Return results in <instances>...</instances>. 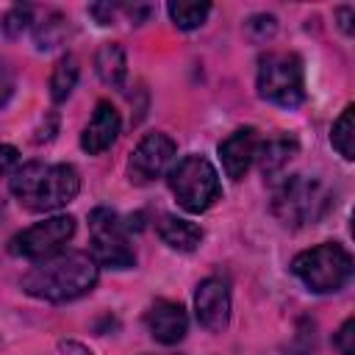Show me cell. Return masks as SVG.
<instances>
[{"label": "cell", "mask_w": 355, "mask_h": 355, "mask_svg": "<svg viewBox=\"0 0 355 355\" xmlns=\"http://www.w3.org/2000/svg\"><path fill=\"white\" fill-rule=\"evenodd\" d=\"M155 230H158L161 241L178 252H194L202 241V227L189 219H180L175 214H161L155 219Z\"/></svg>", "instance_id": "14"}, {"label": "cell", "mask_w": 355, "mask_h": 355, "mask_svg": "<svg viewBox=\"0 0 355 355\" xmlns=\"http://www.w3.org/2000/svg\"><path fill=\"white\" fill-rule=\"evenodd\" d=\"M75 236V216L69 214H58L50 219H42L25 230H19L17 236H11L8 241V252L28 258V261H42L47 255H55L64 250V244Z\"/></svg>", "instance_id": "8"}, {"label": "cell", "mask_w": 355, "mask_h": 355, "mask_svg": "<svg viewBox=\"0 0 355 355\" xmlns=\"http://www.w3.org/2000/svg\"><path fill=\"white\" fill-rule=\"evenodd\" d=\"M172 158H175V141H172L166 133H161V130L147 133V136L136 144V150L130 153L128 178H130L133 183H139V186L153 183L155 178H161V175L169 169Z\"/></svg>", "instance_id": "9"}, {"label": "cell", "mask_w": 355, "mask_h": 355, "mask_svg": "<svg viewBox=\"0 0 355 355\" xmlns=\"http://www.w3.org/2000/svg\"><path fill=\"white\" fill-rule=\"evenodd\" d=\"M330 208V194L322 180L291 175L272 194V214L288 227H305L319 222Z\"/></svg>", "instance_id": "5"}, {"label": "cell", "mask_w": 355, "mask_h": 355, "mask_svg": "<svg viewBox=\"0 0 355 355\" xmlns=\"http://www.w3.org/2000/svg\"><path fill=\"white\" fill-rule=\"evenodd\" d=\"M255 86L261 100L280 108H297L305 100V72L300 55L283 50H272L261 55Z\"/></svg>", "instance_id": "6"}, {"label": "cell", "mask_w": 355, "mask_h": 355, "mask_svg": "<svg viewBox=\"0 0 355 355\" xmlns=\"http://www.w3.org/2000/svg\"><path fill=\"white\" fill-rule=\"evenodd\" d=\"M166 183L178 205L189 214H202L222 197L219 175L202 155H183L175 166H169Z\"/></svg>", "instance_id": "4"}, {"label": "cell", "mask_w": 355, "mask_h": 355, "mask_svg": "<svg viewBox=\"0 0 355 355\" xmlns=\"http://www.w3.org/2000/svg\"><path fill=\"white\" fill-rule=\"evenodd\" d=\"M130 225L111 208H94L89 214V236H92V258L97 266L108 269H130L136 266V252L130 247Z\"/></svg>", "instance_id": "7"}, {"label": "cell", "mask_w": 355, "mask_h": 355, "mask_svg": "<svg viewBox=\"0 0 355 355\" xmlns=\"http://www.w3.org/2000/svg\"><path fill=\"white\" fill-rule=\"evenodd\" d=\"M294 277L313 294H333L341 291L352 277V255L336 244L324 241L311 250H302L291 261Z\"/></svg>", "instance_id": "3"}, {"label": "cell", "mask_w": 355, "mask_h": 355, "mask_svg": "<svg viewBox=\"0 0 355 355\" xmlns=\"http://www.w3.org/2000/svg\"><path fill=\"white\" fill-rule=\"evenodd\" d=\"M172 22L180 28V31H194L200 28L208 14H211V6L208 3H189V0H178V3H169L166 6Z\"/></svg>", "instance_id": "19"}, {"label": "cell", "mask_w": 355, "mask_h": 355, "mask_svg": "<svg viewBox=\"0 0 355 355\" xmlns=\"http://www.w3.org/2000/svg\"><path fill=\"white\" fill-rule=\"evenodd\" d=\"M100 266L89 252L80 250H61L42 261L22 275V291L44 300V302H72L89 294L97 286Z\"/></svg>", "instance_id": "1"}, {"label": "cell", "mask_w": 355, "mask_h": 355, "mask_svg": "<svg viewBox=\"0 0 355 355\" xmlns=\"http://www.w3.org/2000/svg\"><path fill=\"white\" fill-rule=\"evenodd\" d=\"M94 69H97V78L105 86L122 89L125 86V78H128V58H125L122 44H116V42L103 44L97 50V55H94Z\"/></svg>", "instance_id": "16"}, {"label": "cell", "mask_w": 355, "mask_h": 355, "mask_svg": "<svg viewBox=\"0 0 355 355\" xmlns=\"http://www.w3.org/2000/svg\"><path fill=\"white\" fill-rule=\"evenodd\" d=\"M336 17L341 19V22H338L341 31H344V33H352V8H349V6H341V8H336Z\"/></svg>", "instance_id": "28"}, {"label": "cell", "mask_w": 355, "mask_h": 355, "mask_svg": "<svg viewBox=\"0 0 355 355\" xmlns=\"http://www.w3.org/2000/svg\"><path fill=\"white\" fill-rule=\"evenodd\" d=\"M244 31H247V36L252 39V42H269L272 36H275V31H277V19L272 17V14H252L247 22H244Z\"/></svg>", "instance_id": "22"}, {"label": "cell", "mask_w": 355, "mask_h": 355, "mask_svg": "<svg viewBox=\"0 0 355 355\" xmlns=\"http://www.w3.org/2000/svg\"><path fill=\"white\" fill-rule=\"evenodd\" d=\"M144 324L150 330V336L161 344H178L183 341L186 330H189V316L186 308L175 300H155L147 311H144Z\"/></svg>", "instance_id": "11"}, {"label": "cell", "mask_w": 355, "mask_h": 355, "mask_svg": "<svg viewBox=\"0 0 355 355\" xmlns=\"http://www.w3.org/2000/svg\"><path fill=\"white\" fill-rule=\"evenodd\" d=\"M17 158H19L17 147H11V144L0 141V175L11 172V169H14V164H17Z\"/></svg>", "instance_id": "25"}, {"label": "cell", "mask_w": 355, "mask_h": 355, "mask_svg": "<svg viewBox=\"0 0 355 355\" xmlns=\"http://www.w3.org/2000/svg\"><path fill=\"white\" fill-rule=\"evenodd\" d=\"M89 14H94V17L100 19V25H108V22H114L116 8H114V6H92Z\"/></svg>", "instance_id": "27"}, {"label": "cell", "mask_w": 355, "mask_h": 355, "mask_svg": "<svg viewBox=\"0 0 355 355\" xmlns=\"http://www.w3.org/2000/svg\"><path fill=\"white\" fill-rule=\"evenodd\" d=\"M78 75H80V69H78V58L72 53H67V55H61L55 61L53 75H50V97H53V103H64L72 94V89L78 83Z\"/></svg>", "instance_id": "17"}, {"label": "cell", "mask_w": 355, "mask_h": 355, "mask_svg": "<svg viewBox=\"0 0 355 355\" xmlns=\"http://www.w3.org/2000/svg\"><path fill=\"white\" fill-rule=\"evenodd\" d=\"M61 352L64 355H92L83 344H78V341H61Z\"/></svg>", "instance_id": "29"}, {"label": "cell", "mask_w": 355, "mask_h": 355, "mask_svg": "<svg viewBox=\"0 0 355 355\" xmlns=\"http://www.w3.org/2000/svg\"><path fill=\"white\" fill-rule=\"evenodd\" d=\"M3 211H6V205H3V200H0V216H3Z\"/></svg>", "instance_id": "30"}, {"label": "cell", "mask_w": 355, "mask_h": 355, "mask_svg": "<svg viewBox=\"0 0 355 355\" xmlns=\"http://www.w3.org/2000/svg\"><path fill=\"white\" fill-rule=\"evenodd\" d=\"M11 194L19 200L22 208L33 214H47L72 202L80 191V175L69 164H42L31 161L22 164L8 183Z\"/></svg>", "instance_id": "2"}, {"label": "cell", "mask_w": 355, "mask_h": 355, "mask_svg": "<svg viewBox=\"0 0 355 355\" xmlns=\"http://www.w3.org/2000/svg\"><path fill=\"white\" fill-rule=\"evenodd\" d=\"M11 94H14V75H11L8 64L0 58V108L8 103Z\"/></svg>", "instance_id": "24"}, {"label": "cell", "mask_w": 355, "mask_h": 355, "mask_svg": "<svg viewBox=\"0 0 355 355\" xmlns=\"http://www.w3.org/2000/svg\"><path fill=\"white\" fill-rule=\"evenodd\" d=\"M119 136V114L108 100H100L94 105V114L89 119V125L80 133V147L89 155H100L105 153Z\"/></svg>", "instance_id": "13"}, {"label": "cell", "mask_w": 355, "mask_h": 355, "mask_svg": "<svg viewBox=\"0 0 355 355\" xmlns=\"http://www.w3.org/2000/svg\"><path fill=\"white\" fill-rule=\"evenodd\" d=\"M297 150H300V144H297L294 136L277 133V136H269L266 141H258L255 161H258V166L266 178H275L288 166V161L297 155Z\"/></svg>", "instance_id": "15"}, {"label": "cell", "mask_w": 355, "mask_h": 355, "mask_svg": "<svg viewBox=\"0 0 355 355\" xmlns=\"http://www.w3.org/2000/svg\"><path fill=\"white\" fill-rule=\"evenodd\" d=\"M33 8L31 6H14L11 11H6V17H3V33L6 36H11V39H17V36H22V31L33 22Z\"/></svg>", "instance_id": "21"}, {"label": "cell", "mask_w": 355, "mask_h": 355, "mask_svg": "<svg viewBox=\"0 0 355 355\" xmlns=\"http://www.w3.org/2000/svg\"><path fill=\"white\" fill-rule=\"evenodd\" d=\"M125 14H128L136 25H141V22L153 14V6H125Z\"/></svg>", "instance_id": "26"}, {"label": "cell", "mask_w": 355, "mask_h": 355, "mask_svg": "<svg viewBox=\"0 0 355 355\" xmlns=\"http://www.w3.org/2000/svg\"><path fill=\"white\" fill-rule=\"evenodd\" d=\"M258 130L255 128H239L227 139L219 141V161L222 169L230 180H241L255 161V147H258Z\"/></svg>", "instance_id": "12"}, {"label": "cell", "mask_w": 355, "mask_h": 355, "mask_svg": "<svg viewBox=\"0 0 355 355\" xmlns=\"http://www.w3.org/2000/svg\"><path fill=\"white\" fill-rule=\"evenodd\" d=\"M67 31H69V25H67V17L64 14H47L42 22H36V28H33V39H36V47L39 50H53V47H58L64 39H67Z\"/></svg>", "instance_id": "18"}, {"label": "cell", "mask_w": 355, "mask_h": 355, "mask_svg": "<svg viewBox=\"0 0 355 355\" xmlns=\"http://www.w3.org/2000/svg\"><path fill=\"white\" fill-rule=\"evenodd\" d=\"M352 114H355V108L352 105H347L344 111H341V116L333 122V128H330V144L338 150V155L344 158V161H352L355 155V150H352V136H355V125H352Z\"/></svg>", "instance_id": "20"}, {"label": "cell", "mask_w": 355, "mask_h": 355, "mask_svg": "<svg viewBox=\"0 0 355 355\" xmlns=\"http://www.w3.org/2000/svg\"><path fill=\"white\" fill-rule=\"evenodd\" d=\"M194 316L208 333H222L230 322V288L222 277H205L194 291Z\"/></svg>", "instance_id": "10"}, {"label": "cell", "mask_w": 355, "mask_h": 355, "mask_svg": "<svg viewBox=\"0 0 355 355\" xmlns=\"http://www.w3.org/2000/svg\"><path fill=\"white\" fill-rule=\"evenodd\" d=\"M333 344H336V349H338L341 355H355V319H352V316L338 327Z\"/></svg>", "instance_id": "23"}]
</instances>
